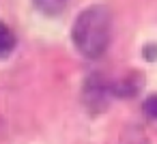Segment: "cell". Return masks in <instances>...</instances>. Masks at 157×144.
<instances>
[{
  "label": "cell",
  "mask_w": 157,
  "mask_h": 144,
  "mask_svg": "<svg viewBox=\"0 0 157 144\" xmlns=\"http://www.w3.org/2000/svg\"><path fill=\"white\" fill-rule=\"evenodd\" d=\"M144 114H146L148 118L157 120V95H153V97H148V99L144 101Z\"/></svg>",
  "instance_id": "8992f818"
},
{
  "label": "cell",
  "mask_w": 157,
  "mask_h": 144,
  "mask_svg": "<svg viewBox=\"0 0 157 144\" xmlns=\"http://www.w3.org/2000/svg\"><path fill=\"white\" fill-rule=\"evenodd\" d=\"M69 0H33V5L37 11H41L43 15H60L65 11Z\"/></svg>",
  "instance_id": "277c9868"
},
{
  "label": "cell",
  "mask_w": 157,
  "mask_h": 144,
  "mask_svg": "<svg viewBox=\"0 0 157 144\" xmlns=\"http://www.w3.org/2000/svg\"><path fill=\"white\" fill-rule=\"evenodd\" d=\"M112 95H114V84H110L101 73H90L82 84V103L90 114L105 112Z\"/></svg>",
  "instance_id": "7a4b0ae2"
},
{
  "label": "cell",
  "mask_w": 157,
  "mask_h": 144,
  "mask_svg": "<svg viewBox=\"0 0 157 144\" xmlns=\"http://www.w3.org/2000/svg\"><path fill=\"white\" fill-rule=\"evenodd\" d=\"M15 45H17L15 35L11 32V28L5 22H0V58H9L13 54Z\"/></svg>",
  "instance_id": "3957f363"
},
{
  "label": "cell",
  "mask_w": 157,
  "mask_h": 144,
  "mask_svg": "<svg viewBox=\"0 0 157 144\" xmlns=\"http://www.w3.org/2000/svg\"><path fill=\"white\" fill-rule=\"evenodd\" d=\"M118 144H148V138H146V133H144L140 127L129 125V127L121 133Z\"/></svg>",
  "instance_id": "5b68a950"
},
{
  "label": "cell",
  "mask_w": 157,
  "mask_h": 144,
  "mask_svg": "<svg viewBox=\"0 0 157 144\" xmlns=\"http://www.w3.org/2000/svg\"><path fill=\"white\" fill-rule=\"evenodd\" d=\"M71 41L80 56L88 60L101 58L112 41V15L103 5H90L84 9L71 28Z\"/></svg>",
  "instance_id": "6da1fadb"
}]
</instances>
